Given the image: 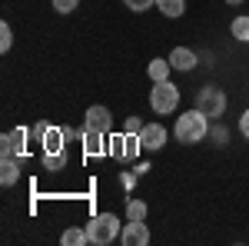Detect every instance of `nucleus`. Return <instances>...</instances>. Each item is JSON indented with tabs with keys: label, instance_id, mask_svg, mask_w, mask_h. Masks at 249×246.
<instances>
[{
	"label": "nucleus",
	"instance_id": "f257e3e1",
	"mask_svg": "<svg viewBox=\"0 0 249 246\" xmlns=\"http://www.w3.org/2000/svg\"><path fill=\"white\" fill-rule=\"evenodd\" d=\"M173 136L183 143V147H193V143H203L210 136V116L203 110H186V114L176 116V127H173Z\"/></svg>",
	"mask_w": 249,
	"mask_h": 246
},
{
	"label": "nucleus",
	"instance_id": "f03ea898",
	"mask_svg": "<svg viewBox=\"0 0 249 246\" xmlns=\"http://www.w3.org/2000/svg\"><path fill=\"white\" fill-rule=\"evenodd\" d=\"M123 233V223L116 213H96L93 220L87 223V236H90V246H110L113 240H120Z\"/></svg>",
	"mask_w": 249,
	"mask_h": 246
},
{
	"label": "nucleus",
	"instance_id": "7ed1b4c3",
	"mask_svg": "<svg viewBox=\"0 0 249 246\" xmlns=\"http://www.w3.org/2000/svg\"><path fill=\"white\" fill-rule=\"evenodd\" d=\"M150 107H153V114H160V116L176 114V110H179V87H176L173 80L153 83V90H150Z\"/></svg>",
	"mask_w": 249,
	"mask_h": 246
},
{
	"label": "nucleus",
	"instance_id": "20e7f679",
	"mask_svg": "<svg viewBox=\"0 0 249 246\" xmlns=\"http://www.w3.org/2000/svg\"><path fill=\"white\" fill-rule=\"evenodd\" d=\"M196 110H203L210 120L223 116L226 114V94H223L219 87H199V94H196Z\"/></svg>",
	"mask_w": 249,
	"mask_h": 246
},
{
	"label": "nucleus",
	"instance_id": "39448f33",
	"mask_svg": "<svg viewBox=\"0 0 249 246\" xmlns=\"http://www.w3.org/2000/svg\"><path fill=\"white\" fill-rule=\"evenodd\" d=\"M143 150L140 143V133H120V136H110V153L116 160H136Z\"/></svg>",
	"mask_w": 249,
	"mask_h": 246
},
{
	"label": "nucleus",
	"instance_id": "423d86ee",
	"mask_svg": "<svg viewBox=\"0 0 249 246\" xmlns=\"http://www.w3.org/2000/svg\"><path fill=\"white\" fill-rule=\"evenodd\" d=\"M150 227L146 220H126L123 223V233H120V243L123 246H150Z\"/></svg>",
	"mask_w": 249,
	"mask_h": 246
},
{
	"label": "nucleus",
	"instance_id": "0eeeda50",
	"mask_svg": "<svg viewBox=\"0 0 249 246\" xmlns=\"http://www.w3.org/2000/svg\"><path fill=\"white\" fill-rule=\"evenodd\" d=\"M83 127H87V130H96V133H110L113 130V114H110L107 107L93 103V107H87V114H83Z\"/></svg>",
	"mask_w": 249,
	"mask_h": 246
},
{
	"label": "nucleus",
	"instance_id": "6e6552de",
	"mask_svg": "<svg viewBox=\"0 0 249 246\" xmlns=\"http://www.w3.org/2000/svg\"><path fill=\"white\" fill-rule=\"evenodd\" d=\"M166 127L163 123H143V130H140V143H143V150H150V153H156V150H163L166 147Z\"/></svg>",
	"mask_w": 249,
	"mask_h": 246
},
{
	"label": "nucleus",
	"instance_id": "1a4fd4ad",
	"mask_svg": "<svg viewBox=\"0 0 249 246\" xmlns=\"http://www.w3.org/2000/svg\"><path fill=\"white\" fill-rule=\"evenodd\" d=\"M23 143H27V130H7L0 136V156H23Z\"/></svg>",
	"mask_w": 249,
	"mask_h": 246
},
{
	"label": "nucleus",
	"instance_id": "9d476101",
	"mask_svg": "<svg viewBox=\"0 0 249 246\" xmlns=\"http://www.w3.org/2000/svg\"><path fill=\"white\" fill-rule=\"evenodd\" d=\"M170 63H173V70L190 74V70H196L199 57H196V50H190V47H173L170 50Z\"/></svg>",
	"mask_w": 249,
	"mask_h": 246
},
{
	"label": "nucleus",
	"instance_id": "9b49d317",
	"mask_svg": "<svg viewBox=\"0 0 249 246\" xmlns=\"http://www.w3.org/2000/svg\"><path fill=\"white\" fill-rule=\"evenodd\" d=\"M110 133H96V130H87L83 133V156H103L110 153Z\"/></svg>",
	"mask_w": 249,
	"mask_h": 246
},
{
	"label": "nucleus",
	"instance_id": "f8f14e48",
	"mask_svg": "<svg viewBox=\"0 0 249 246\" xmlns=\"http://www.w3.org/2000/svg\"><path fill=\"white\" fill-rule=\"evenodd\" d=\"M67 140V133H63V127H50L47 123V130L40 133V147H43V153H63V143Z\"/></svg>",
	"mask_w": 249,
	"mask_h": 246
},
{
	"label": "nucleus",
	"instance_id": "ddd939ff",
	"mask_svg": "<svg viewBox=\"0 0 249 246\" xmlns=\"http://www.w3.org/2000/svg\"><path fill=\"white\" fill-rule=\"evenodd\" d=\"M17 180H20V156H3V163H0V183L14 187Z\"/></svg>",
	"mask_w": 249,
	"mask_h": 246
},
{
	"label": "nucleus",
	"instance_id": "4468645a",
	"mask_svg": "<svg viewBox=\"0 0 249 246\" xmlns=\"http://www.w3.org/2000/svg\"><path fill=\"white\" fill-rule=\"evenodd\" d=\"M146 74H150V80H153V83H160V80H170V74H173L170 57H166V60H163V57H153V60H150V67H146Z\"/></svg>",
	"mask_w": 249,
	"mask_h": 246
},
{
	"label": "nucleus",
	"instance_id": "2eb2a0df",
	"mask_svg": "<svg viewBox=\"0 0 249 246\" xmlns=\"http://www.w3.org/2000/svg\"><path fill=\"white\" fill-rule=\"evenodd\" d=\"M156 10H160L163 17L176 20V17H183V14H186V0H156Z\"/></svg>",
	"mask_w": 249,
	"mask_h": 246
},
{
	"label": "nucleus",
	"instance_id": "dca6fc26",
	"mask_svg": "<svg viewBox=\"0 0 249 246\" xmlns=\"http://www.w3.org/2000/svg\"><path fill=\"white\" fill-rule=\"evenodd\" d=\"M230 37L239 40V43H249V14H239V17H232L230 23Z\"/></svg>",
	"mask_w": 249,
	"mask_h": 246
},
{
	"label": "nucleus",
	"instance_id": "f3484780",
	"mask_svg": "<svg viewBox=\"0 0 249 246\" xmlns=\"http://www.w3.org/2000/svg\"><path fill=\"white\" fill-rule=\"evenodd\" d=\"M60 243H63V246H83V243H90V236H87V229L70 227L63 236H60Z\"/></svg>",
	"mask_w": 249,
	"mask_h": 246
},
{
	"label": "nucleus",
	"instance_id": "a211bd4d",
	"mask_svg": "<svg viewBox=\"0 0 249 246\" xmlns=\"http://www.w3.org/2000/svg\"><path fill=\"white\" fill-rule=\"evenodd\" d=\"M43 167L50 173H60L63 167H67V150L63 153H43Z\"/></svg>",
	"mask_w": 249,
	"mask_h": 246
},
{
	"label": "nucleus",
	"instance_id": "6ab92c4d",
	"mask_svg": "<svg viewBox=\"0 0 249 246\" xmlns=\"http://www.w3.org/2000/svg\"><path fill=\"white\" fill-rule=\"evenodd\" d=\"M126 220H146V203L143 200H130L126 203Z\"/></svg>",
	"mask_w": 249,
	"mask_h": 246
},
{
	"label": "nucleus",
	"instance_id": "aec40b11",
	"mask_svg": "<svg viewBox=\"0 0 249 246\" xmlns=\"http://www.w3.org/2000/svg\"><path fill=\"white\" fill-rule=\"evenodd\" d=\"M14 47V30H10V23H0V50L7 54Z\"/></svg>",
	"mask_w": 249,
	"mask_h": 246
},
{
	"label": "nucleus",
	"instance_id": "412c9836",
	"mask_svg": "<svg viewBox=\"0 0 249 246\" xmlns=\"http://www.w3.org/2000/svg\"><path fill=\"white\" fill-rule=\"evenodd\" d=\"M50 3H53L57 14H73V10L80 7V0H50Z\"/></svg>",
	"mask_w": 249,
	"mask_h": 246
},
{
	"label": "nucleus",
	"instance_id": "4be33fe9",
	"mask_svg": "<svg viewBox=\"0 0 249 246\" xmlns=\"http://www.w3.org/2000/svg\"><path fill=\"white\" fill-rule=\"evenodd\" d=\"M126 3V10H133V14H143V10H150L156 0H123Z\"/></svg>",
	"mask_w": 249,
	"mask_h": 246
},
{
	"label": "nucleus",
	"instance_id": "5701e85b",
	"mask_svg": "<svg viewBox=\"0 0 249 246\" xmlns=\"http://www.w3.org/2000/svg\"><path fill=\"white\" fill-rule=\"evenodd\" d=\"M210 136H213V143H216V147H223V143L230 140V133H226V127H216V130L210 127Z\"/></svg>",
	"mask_w": 249,
	"mask_h": 246
},
{
	"label": "nucleus",
	"instance_id": "b1692460",
	"mask_svg": "<svg viewBox=\"0 0 249 246\" xmlns=\"http://www.w3.org/2000/svg\"><path fill=\"white\" fill-rule=\"evenodd\" d=\"M143 130V120L140 116H126V123H123V133H140Z\"/></svg>",
	"mask_w": 249,
	"mask_h": 246
},
{
	"label": "nucleus",
	"instance_id": "393cba45",
	"mask_svg": "<svg viewBox=\"0 0 249 246\" xmlns=\"http://www.w3.org/2000/svg\"><path fill=\"white\" fill-rule=\"evenodd\" d=\"M120 187H123V189H133L136 187V173H120Z\"/></svg>",
	"mask_w": 249,
	"mask_h": 246
},
{
	"label": "nucleus",
	"instance_id": "a878e982",
	"mask_svg": "<svg viewBox=\"0 0 249 246\" xmlns=\"http://www.w3.org/2000/svg\"><path fill=\"white\" fill-rule=\"evenodd\" d=\"M239 133L249 140V110H243V114H239Z\"/></svg>",
	"mask_w": 249,
	"mask_h": 246
},
{
	"label": "nucleus",
	"instance_id": "bb28decb",
	"mask_svg": "<svg viewBox=\"0 0 249 246\" xmlns=\"http://www.w3.org/2000/svg\"><path fill=\"white\" fill-rule=\"evenodd\" d=\"M226 3H230V7H239V3H243V0H226Z\"/></svg>",
	"mask_w": 249,
	"mask_h": 246
}]
</instances>
